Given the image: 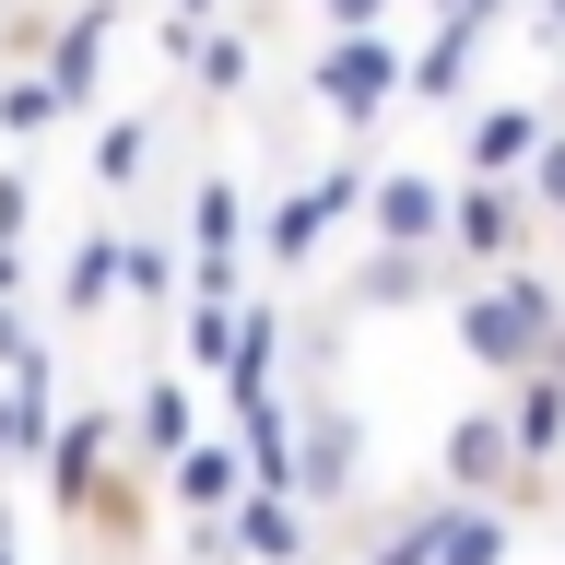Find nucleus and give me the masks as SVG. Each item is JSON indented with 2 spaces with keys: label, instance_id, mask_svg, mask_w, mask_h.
Wrapping results in <instances>:
<instances>
[{
  "label": "nucleus",
  "instance_id": "1",
  "mask_svg": "<svg viewBox=\"0 0 565 565\" xmlns=\"http://www.w3.org/2000/svg\"><path fill=\"white\" fill-rule=\"evenodd\" d=\"M448 318H459V353H471L483 377H530V365L565 342V295H554V271H542V259H507V271H459Z\"/></svg>",
  "mask_w": 565,
  "mask_h": 565
},
{
  "label": "nucleus",
  "instance_id": "2",
  "mask_svg": "<svg viewBox=\"0 0 565 565\" xmlns=\"http://www.w3.org/2000/svg\"><path fill=\"white\" fill-rule=\"evenodd\" d=\"M47 507H60L71 530H118L130 507H118V413L106 401H83V413H60V436H47Z\"/></svg>",
  "mask_w": 565,
  "mask_h": 565
},
{
  "label": "nucleus",
  "instance_id": "3",
  "mask_svg": "<svg viewBox=\"0 0 565 565\" xmlns=\"http://www.w3.org/2000/svg\"><path fill=\"white\" fill-rule=\"evenodd\" d=\"M436 483L448 494H483V507H542V471L519 459V424H507V401H483V413L448 424V448H436Z\"/></svg>",
  "mask_w": 565,
  "mask_h": 565
},
{
  "label": "nucleus",
  "instance_id": "4",
  "mask_svg": "<svg viewBox=\"0 0 565 565\" xmlns=\"http://www.w3.org/2000/svg\"><path fill=\"white\" fill-rule=\"evenodd\" d=\"M307 83H318V106H330L342 130H377L388 106L413 95V60H401V47H388V35L365 24V35H330V47H318V71H307Z\"/></svg>",
  "mask_w": 565,
  "mask_h": 565
},
{
  "label": "nucleus",
  "instance_id": "5",
  "mask_svg": "<svg viewBox=\"0 0 565 565\" xmlns=\"http://www.w3.org/2000/svg\"><path fill=\"white\" fill-rule=\"evenodd\" d=\"M530 189L519 177H459V212H448V271H507L530 259Z\"/></svg>",
  "mask_w": 565,
  "mask_h": 565
},
{
  "label": "nucleus",
  "instance_id": "6",
  "mask_svg": "<svg viewBox=\"0 0 565 565\" xmlns=\"http://www.w3.org/2000/svg\"><path fill=\"white\" fill-rule=\"evenodd\" d=\"M342 212H365V166H330V177H307L295 201H271V224H259L271 271H307V259H318V236H330Z\"/></svg>",
  "mask_w": 565,
  "mask_h": 565
},
{
  "label": "nucleus",
  "instance_id": "7",
  "mask_svg": "<svg viewBox=\"0 0 565 565\" xmlns=\"http://www.w3.org/2000/svg\"><path fill=\"white\" fill-rule=\"evenodd\" d=\"M224 554H247V565H318V519H307V494L247 483L236 507H224Z\"/></svg>",
  "mask_w": 565,
  "mask_h": 565
},
{
  "label": "nucleus",
  "instance_id": "8",
  "mask_svg": "<svg viewBox=\"0 0 565 565\" xmlns=\"http://www.w3.org/2000/svg\"><path fill=\"white\" fill-rule=\"evenodd\" d=\"M448 212H459V189L424 177V166L365 177V224H377V247H448Z\"/></svg>",
  "mask_w": 565,
  "mask_h": 565
},
{
  "label": "nucleus",
  "instance_id": "9",
  "mask_svg": "<svg viewBox=\"0 0 565 565\" xmlns=\"http://www.w3.org/2000/svg\"><path fill=\"white\" fill-rule=\"evenodd\" d=\"M295 494H307V507L365 494V424H353L330 388H307V459H295Z\"/></svg>",
  "mask_w": 565,
  "mask_h": 565
},
{
  "label": "nucleus",
  "instance_id": "10",
  "mask_svg": "<svg viewBox=\"0 0 565 565\" xmlns=\"http://www.w3.org/2000/svg\"><path fill=\"white\" fill-rule=\"evenodd\" d=\"M118 24H130V12H118V0H83V12H60V24H47V83H60L71 95V118H83V106H95V83H106V47H118Z\"/></svg>",
  "mask_w": 565,
  "mask_h": 565
},
{
  "label": "nucleus",
  "instance_id": "11",
  "mask_svg": "<svg viewBox=\"0 0 565 565\" xmlns=\"http://www.w3.org/2000/svg\"><path fill=\"white\" fill-rule=\"evenodd\" d=\"M542 130H554V95L483 106V118H471V141H459V177H530V153H542Z\"/></svg>",
  "mask_w": 565,
  "mask_h": 565
},
{
  "label": "nucleus",
  "instance_id": "12",
  "mask_svg": "<svg viewBox=\"0 0 565 565\" xmlns=\"http://www.w3.org/2000/svg\"><path fill=\"white\" fill-rule=\"evenodd\" d=\"M507 424H519V459L530 471H554L565 459V342L530 365V377H507Z\"/></svg>",
  "mask_w": 565,
  "mask_h": 565
},
{
  "label": "nucleus",
  "instance_id": "13",
  "mask_svg": "<svg viewBox=\"0 0 565 565\" xmlns=\"http://www.w3.org/2000/svg\"><path fill=\"white\" fill-rule=\"evenodd\" d=\"M47 436H60V377H47V365L0 377V471H35Z\"/></svg>",
  "mask_w": 565,
  "mask_h": 565
},
{
  "label": "nucleus",
  "instance_id": "14",
  "mask_svg": "<svg viewBox=\"0 0 565 565\" xmlns=\"http://www.w3.org/2000/svg\"><path fill=\"white\" fill-rule=\"evenodd\" d=\"M436 565H507V542H519V507H483V494H436Z\"/></svg>",
  "mask_w": 565,
  "mask_h": 565
},
{
  "label": "nucleus",
  "instance_id": "15",
  "mask_svg": "<svg viewBox=\"0 0 565 565\" xmlns=\"http://www.w3.org/2000/svg\"><path fill=\"white\" fill-rule=\"evenodd\" d=\"M436 259H448V247H365V259H353V282H342V307H424V295H436Z\"/></svg>",
  "mask_w": 565,
  "mask_h": 565
},
{
  "label": "nucleus",
  "instance_id": "16",
  "mask_svg": "<svg viewBox=\"0 0 565 565\" xmlns=\"http://www.w3.org/2000/svg\"><path fill=\"white\" fill-rule=\"evenodd\" d=\"M153 483H166L177 507H189V519H224V507L247 494V448H189L177 471H153Z\"/></svg>",
  "mask_w": 565,
  "mask_h": 565
},
{
  "label": "nucleus",
  "instance_id": "17",
  "mask_svg": "<svg viewBox=\"0 0 565 565\" xmlns=\"http://www.w3.org/2000/svg\"><path fill=\"white\" fill-rule=\"evenodd\" d=\"M130 448H141V471H177V459H189V388H177V377H141Z\"/></svg>",
  "mask_w": 565,
  "mask_h": 565
},
{
  "label": "nucleus",
  "instance_id": "18",
  "mask_svg": "<svg viewBox=\"0 0 565 565\" xmlns=\"http://www.w3.org/2000/svg\"><path fill=\"white\" fill-rule=\"evenodd\" d=\"M118 247H130V236H106V224H95V236H71V259H60V318H106V307H118Z\"/></svg>",
  "mask_w": 565,
  "mask_h": 565
},
{
  "label": "nucleus",
  "instance_id": "19",
  "mask_svg": "<svg viewBox=\"0 0 565 565\" xmlns=\"http://www.w3.org/2000/svg\"><path fill=\"white\" fill-rule=\"evenodd\" d=\"M271 377H282V307L247 295L236 307V353H224V388H271Z\"/></svg>",
  "mask_w": 565,
  "mask_h": 565
},
{
  "label": "nucleus",
  "instance_id": "20",
  "mask_svg": "<svg viewBox=\"0 0 565 565\" xmlns=\"http://www.w3.org/2000/svg\"><path fill=\"white\" fill-rule=\"evenodd\" d=\"M236 236H247L236 177H201V189H189V259H236Z\"/></svg>",
  "mask_w": 565,
  "mask_h": 565
},
{
  "label": "nucleus",
  "instance_id": "21",
  "mask_svg": "<svg viewBox=\"0 0 565 565\" xmlns=\"http://www.w3.org/2000/svg\"><path fill=\"white\" fill-rule=\"evenodd\" d=\"M71 95L47 83V71H0V141H35V130H60Z\"/></svg>",
  "mask_w": 565,
  "mask_h": 565
},
{
  "label": "nucleus",
  "instance_id": "22",
  "mask_svg": "<svg viewBox=\"0 0 565 565\" xmlns=\"http://www.w3.org/2000/svg\"><path fill=\"white\" fill-rule=\"evenodd\" d=\"M471 47H483V35L436 24V35L413 47V95H424V106H459V83H471Z\"/></svg>",
  "mask_w": 565,
  "mask_h": 565
},
{
  "label": "nucleus",
  "instance_id": "23",
  "mask_svg": "<svg viewBox=\"0 0 565 565\" xmlns=\"http://www.w3.org/2000/svg\"><path fill=\"white\" fill-rule=\"evenodd\" d=\"M153 177V118H106L95 130V189H141Z\"/></svg>",
  "mask_w": 565,
  "mask_h": 565
},
{
  "label": "nucleus",
  "instance_id": "24",
  "mask_svg": "<svg viewBox=\"0 0 565 565\" xmlns=\"http://www.w3.org/2000/svg\"><path fill=\"white\" fill-rule=\"evenodd\" d=\"M118 295H130V307H166V295H177V247L166 236H130V247H118Z\"/></svg>",
  "mask_w": 565,
  "mask_h": 565
},
{
  "label": "nucleus",
  "instance_id": "25",
  "mask_svg": "<svg viewBox=\"0 0 565 565\" xmlns=\"http://www.w3.org/2000/svg\"><path fill=\"white\" fill-rule=\"evenodd\" d=\"M224 353H236V295H201V307H189V365L224 377Z\"/></svg>",
  "mask_w": 565,
  "mask_h": 565
},
{
  "label": "nucleus",
  "instance_id": "26",
  "mask_svg": "<svg viewBox=\"0 0 565 565\" xmlns=\"http://www.w3.org/2000/svg\"><path fill=\"white\" fill-rule=\"evenodd\" d=\"M519 189H530V212H542V224H565V118L542 130V153H530V177H519Z\"/></svg>",
  "mask_w": 565,
  "mask_h": 565
},
{
  "label": "nucleus",
  "instance_id": "27",
  "mask_svg": "<svg viewBox=\"0 0 565 565\" xmlns=\"http://www.w3.org/2000/svg\"><path fill=\"white\" fill-rule=\"evenodd\" d=\"M189 83H201V95H236V83H247V35H236V24H224V35H201Z\"/></svg>",
  "mask_w": 565,
  "mask_h": 565
},
{
  "label": "nucleus",
  "instance_id": "28",
  "mask_svg": "<svg viewBox=\"0 0 565 565\" xmlns=\"http://www.w3.org/2000/svg\"><path fill=\"white\" fill-rule=\"evenodd\" d=\"M24 365H47V342H35L24 295H0V377H24Z\"/></svg>",
  "mask_w": 565,
  "mask_h": 565
},
{
  "label": "nucleus",
  "instance_id": "29",
  "mask_svg": "<svg viewBox=\"0 0 565 565\" xmlns=\"http://www.w3.org/2000/svg\"><path fill=\"white\" fill-rule=\"evenodd\" d=\"M24 224H35V177H24V166H0V236L24 247Z\"/></svg>",
  "mask_w": 565,
  "mask_h": 565
},
{
  "label": "nucleus",
  "instance_id": "30",
  "mask_svg": "<svg viewBox=\"0 0 565 565\" xmlns=\"http://www.w3.org/2000/svg\"><path fill=\"white\" fill-rule=\"evenodd\" d=\"M424 12H436V24H459V35H483L494 12H507V0H424Z\"/></svg>",
  "mask_w": 565,
  "mask_h": 565
},
{
  "label": "nucleus",
  "instance_id": "31",
  "mask_svg": "<svg viewBox=\"0 0 565 565\" xmlns=\"http://www.w3.org/2000/svg\"><path fill=\"white\" fill-rule=\"evenodd\" d=\"M377 12H388V0H318V24H330V35H365Z\"/></svg>",
  "mask_w": 565,
  "mask_h": 565
},
{
  "label": "nucleus",
  "instance_id": "32",
  "mask_svg": "<svg viewBox=\"0 0 565 565\" xmlns=\"http://www.w3.org/2000/svg\"><path fill=\"white\" fill-rule=\"evenodd\" d=\"M530 35H542V47L565 60V0H542V12H530Z\"/></svg>",
  "mask_w": 565,
  "mask_h": 565
},
{
  "label": "nucleus",
  "instance_id": "33",
  "mask_svg": "<svg viewBox=\"0 0 565 565\" xmlns=\"http://www.w3.org/2000/svg\"><path fill=\"white\" fill-rule=\"evenodd\" d=\"M0 295H24V247L12 236H0Z\"/></svg>",
  "mask_w": 565,
  "mask_h": 565
},
{
  "label": "nucleus",
  "instance_id": "34",
  "mask_svg": "<svg viewBox=\"0 0 565 565\" xmlns=\"http://www.w3.org/2000/svg\"><path fill=\"white\" fill-rule=\"evenodd\" d=\"M177 12H212V0H177Z\"/></svg>",
  "mask_w": 565,
  "mask_h": 565
}]
</instances>
